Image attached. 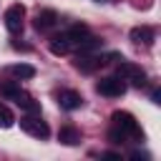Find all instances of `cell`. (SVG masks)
Here are the masks:
<instances>
[{"mask_svg": "<svg viewBox=\"0 0 161 161\" xmlns=\"http://www.w3.org/2000/svg\"><path fill=\"white\" fill-rule=\"evenodd\" d=\"M20 128H23L28 136H33V138H48V136H50L48 123H45L38 113H28V116H23V118H20Z\"/></svg>", "mask_w": 161, "mask_h": 161, "instance_id": "obj_3", "label": "cell"}, {"mask_svg": "<svg viewBox=\"0 0 161 161\" xmlns=\"http://www.w3.org/2000/svg\"><path fill=\"white\" fill-rule=\"evenodd\" d=\"M8 73L15 75V78H33V75H35V68L28 65V63H15V65L8 68Z\"/></svg>", "mask_w": 161, "mask_h": 161, "instance_id": "obj_13", "label": "cell"}, {"mask_svg": "<svg viewBox=\"0 0 161 161\" xmlns=\"http://www.w3.org/2000/svg\"><path fill=\"white\" fill-rule=\"evenodd\" d=\"M111 121H113V126L126 136V138H136V141H143V131H141V126H138V121L128 113V111H113V116H111Z\"/></svg>", "mask_w": 161, "mask_h": 161, "instance_id": "obj_1", "label": "cell"}, {"mask_svg": "<svg viewBox=\"0 0 161 161\" xmlns=\"http://www.w3.org/2000/svg\"><path fill=\"white\" fill-rule=\"evenodd\" d=\"M131 40L133 43H141V45H151L153 43V30L146 28V25H138L131 30Z\"/></svg>", "mask_w": 161, "mask_h": 161, "instance_id": "obj_12", "label": "cell"}, {"mask_svg": "<svg viewBox=\"0 0 161 161\" xmlns=\"http://www.w3.org/2000/svg\"><path fill=\"white\" fill-rule=\"evenodd\" d=\"M108 141H111V143H123V141H126V136H123V133L113 126V128L108 131Z\"/></svg>", "mask_w": 161, "mask_h": 161, "instance_id": "obj_16", "label": "cell"}, {"mask_svg": "<svg viewBox=\"0 0 161 161\" xmlns=\"http://www.w3.org/2000/svg\"><path fill=\"white\" fill-rule=\"evenodd\" d=\"M50 53H53V55H68V53H70V43H68V38H65V33L50 38Z\"/></svg>", "mask_w": 161, "mask_h": 161, "instance_id": "obj_11", "label": "cell"}, {"mask_svg": "<svg viewBox=\"0 0 161 161\" xmlns=\"http://www.w3.org/2000/svg\"><path fill=\"white\" fill-rule=\"evenodd\" d=\"M121 55L118 53H106V55H101V53H80L78 55V60H75V68L80 70V73H93V70H98L101 65H106L108 60H118Z\"/></svg>", "mask_w": 161, "mask_h": 161, "instance_id": "obj_2", "label": "cell"}, {"mask_svg": "<svg viewBox=\"0 0 161 161\" xmlns=\"http://www.w3.org/2000/svg\"><path fill=\"white\" fill-rule=\"evenodd\" d=\"M131 158H133V161H138V158H141V161H148V153H141V151H133V153H131Z\"/></svg>", "mask_w": 161, "mask_h": 161, "instance_id": "obj_18", "label": "cell"}, {"mask_svg": "<svg viewBox=\"0 0 161 161\" xmlns=\"http://www.w3.org/2000/svg\"><path fill=\"white\" fill-rule=\"evenodd\" d=\"M103 158H108V161H121V153H116V151H108V153H103Z\"/></svg>", "mask_w": 161, "mask_h": 161, "instance_id": "obj_17", "label": "cell"}, {"mask_svg": "<svg viewBox=\"0 0 161 161\" xmlns=\"http://www.w3.org/2000/svg\"><path fill=\"white\" fill-rule=\"evenodd\" d=\"M96 91L101 96H106V98H118V96L126 93V80L121 75H106V78H101L96 83Z\"/></svg>", "mask_w": 161, "mask_h": 161, "instance_id": "obj_4", "label": "cell"}, {"mask_svg": "<svg viewBox=\"0 0 161 161\" xmlns=\"http://www.w3.org/2000/svg\"><path fill=\"white\" fill-rule=\"evenodd\" d=\"M55 25H58V13L55 10H40L35 15V30H40V33H45Z\"/></svg>", "mask_w": 161, "mask_h": 161, "instance_id": "obj_8", "label": "cell"}, {"mask_svg": "<svg viewBox=\"0 0 161 161\" xmlns=\"http://www.w3.org/2000/svg\"><path fill=\"white\" fill-rule=\"evenodd\" d=\"M13 101H15V103H18V106H20V108H23L25 113H40V103H38V101H35L33 96H28V93H25L23 88H20V93H18V96H15Z\"/></svg>", "mask_w": 161, "mask_h": 161, "instance_id": "obj_9", "label": "cell"}, {"mask_svg": "<svg viewBox=\"0 0 161 161\" xmlns=\"http://www.w3.org/2000/svg\"><path fill=\"white\" fill-rule=\"evenodd\" d=\"M23 25H25V5L13 3V5L5 10V28H8L13 35H18V33H23Z\"/></svg>", "mask_w": 161, "mask_h": 161, "instance_id": "obj_6", "label": "cell"}, {"mask_svg": "<svg viewBox=\"0 0 161 161\" xmlns=\"http://www.w3.org/2000/svg\"><path fill=\"white\" fill-rule=\"evenodd\" d=\"M15 123V116H13V111L5 106V103H0V128H10Z\"/></svg>", "mask_w": 161, "mask_h": 161, "instance_id": "obj_15", "label": "cell"}, {"mask_svg": "<svg viewBox=\"0 0 161 161\" xmlns=\"http://www.w3.org/2000/svg\"><path fill=\"white\" fill-rule=\"evenodd\" d=\"M151 101H153V103H156V106H158V103H161V91H158V88H156V91H153V93H151Z\"/></svg>", "mask_w": 161, "mask_h": 161, "instance_id": "obj_19", "label": "cell"}, {"mask_svg": "<svg viewBox=\"0 0 161 161\" xmlns=\"http://www.w3.org/2000/svg\"><path fill=\"white\" fill-rule=\"evenodd\" d=\"M58 106H60L63 111H75V108L83 106V96H80L78 91H60V96H58Z\"/></svg>", "mask_w": 161, "mask_h": 161, "instance_id": "obj_7", "label": "cell"}, {"mask_svg": "<svg viewBox=\"0 0 161 161\" xmlns=\"http://www.w3.org/2000/svg\"><path fill=\"white\" fill-rule=\"evenodd\" d=\"M18 93H20V86H18V83H13V80H3V83H0V96H3V98L13 101Z\"/></svg>", "mask_w": 161, "mask_h": 161, "instance_id": "obj_14", "label": "cell"}, {"mask_svg": "<svg viewBox=\"0 0 161 161\" xmlns=\"http://www.w3.org/2000/svg\"><path fill=\"white\" fill-rule=\"evenodd\" d=\"M58 141L65 143V146H75V143H80V131L75 126H63L58 131Z\"/></svg>", "mask_w": 161, "mask_h": 161, "instance_id": "obj_10", "label": "cell"}, {"mask_svg": "<svg viewBox=\"0 0 161 161\" xmlns=\"http://www.w3.org/2000/svg\"><path fill=\"white\" fill-rule=\"evenodd\" d=\"M118 75H121L123 80H128L131 86H136V88L146 86V70H143L141 65H136V63L123 60V58H121V65H118Z\"/></svg>", "mask_w": 161, "mask_h": 161, "instance_id": "obj_5", "label": "cell"}]
</instances>
